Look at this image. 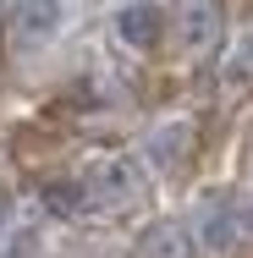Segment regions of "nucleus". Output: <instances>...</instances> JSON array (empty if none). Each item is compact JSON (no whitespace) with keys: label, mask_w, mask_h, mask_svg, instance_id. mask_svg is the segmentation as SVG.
Wrapping results in <instances>:
<instances>
[{"label":"nucleus","mask_w":253,"mask_h":258,"mask_svg":"<svg viewBox=\"0 0 253 258\" xmlns=\"http://www.w3.org/2000/svg\"><path fill=\"white\" fill-rule=\"evenodd\" d=\"M176 44L187 55H204L220 44V28H226V11H220V0H176Z\"/></svg>","instance_id":"1"},{"label":"nucleus","mask_w":253,"mask_h":258,"mask_svg":"<svg viewBox=\"0 0 253 258\" xmlns=\"http://www.w3.org/2000/svg\"><path fill=\"white\" fill-rule=\"evenodd\" d=\"M132 165L127 159H88V170H83V198H88V209H121V204H132Z\"/></svg>","instance_id":"2"},{"label":"nucleus","mask_w":253,"mask_h":258,"mask_svg":"<svg viewBox=\"0 0 253 258\" xmlns=\"http://www.w3.org/2000/svg\"><path fill=\"white\" fill-rule=\"evenodd\" d=\"M61 22H66V0H11V39L22 50L55 39Z\"/></svg>","instance_id":"3"},{"label":"nucleus","mask_w":253,"mask_h":258,"mask_svg":"<svg viewBox=\"0 0 253 258\" xmlns=\"http://www.w3.org/2000/svg\"><path fill=\"white\" fill-rule=\"evenodd\" d=\"M160 33H165V17H160V6H149V0H132V6L116 11V39L127 50H154Z\"/></svg>","instance_id":"4"},{"label":"nucleus","mask_w":253,"mask_h":258,"mask_svg":"<svg viewBox=\"0 0 253 258\" xmlns=\"http://www.w3.org/2000/svg\"><path fill=\"white\" fill-rule=\"evenodd\" d=\"M149 154L165 165V170H176V165H187V154H193V126L187 121H165L160 132L149 138Z\"/></svg>","instance_id":"5"},{"label":"nucleus","mask_w":253,"mask_h":258,"mask_svg":"<svg viewBox=\"0 0 253 258\" xmlns=\"http://www.w3.org/2000/svg\"><path fill=\"white\" fill-rule=\"evenodd\" d=\"M187 231L176 225V220H160L143 231V242H138V258H187Z\"/></svg>","instance_id":"6"},{"label":"nucleus","mask_w":253,"mask_h":258,"mask_svg":"<svg viewBox=\"0 0 253 258\" xmlns=\"http://www.w3.org/2000/svg\"><path fill=\"white\" fill-rule=\"evenodd\" d=\"M231 236H237L231 214H226V209H209V214H204V247H209V253H226Z\"/></svg>","instance_id":"7"},{"label":"nucleus","mask_w":253,"mask_h":258,"mask_svg":"<svg viewBox=\"0 0 253 258\" xmlns=\"http://www.w3.org/2000/svg\"><path fill=\"white\" fill-rule=\"evenodd\" d=\"M231 77H237V83H248V77H253V33L237 44V55H231Z\"/></svg>","instance_id":"8"},{"label":"nucleus","mask_w":253,"mask_h":258,"mask_svg":"<svg viewBox=\"0 0 253 258\" xmlns=\"http://www.w3.org/2000/svg\"><path fill=\"white\" fill-rule=\"evenodd\" d=\"M6 258H33V236H17V242H11V253Z\"/></svg>","instance_id":"9"},{"label":"nucleus","mask_w":253,"mask_h":258,"mask_svg":"<svg viewBox=\"0 0 253 258\" xmlns=\"http://www.w3.org/2000/svg\"><path fill=\"white\" fill-rule=\"evenodd\" d=\"M6 220H11V192L0 187V231H6Z\"/></svg>","instance_id":"10"}]
</instances>
